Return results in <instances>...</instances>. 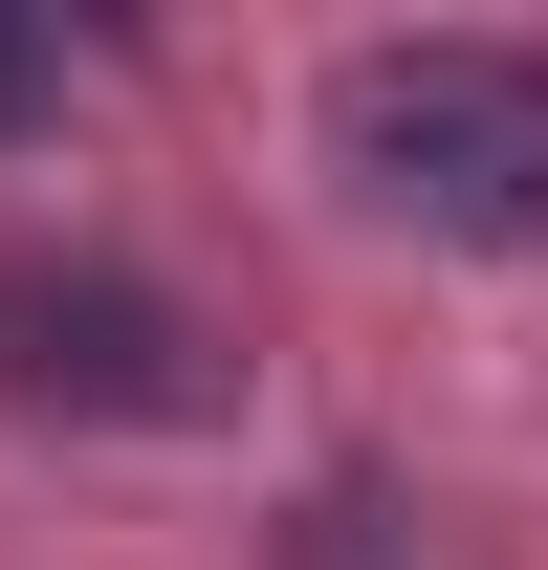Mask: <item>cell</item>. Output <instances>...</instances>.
<instances>
[{"instance_id": "obj_1", "label": "cell", "mask_w": 548, "mask_h": 570, "mask_svg": "<svg viewBox=\"0 0 548 570\" xmlns=\"http://www.w3.org/2000/svg\"><path fill=\"white\" fill-rule=\"evenodd\" d=\"M330 176L395 219V242L548 264V45H482V22L351 45V67H330Z\"/></svg>"}, {"instance_id": "obj_2", "label": "cell", "mask_w": 548, "mask_h": 570, "mask_svg": "<svg viewBox=\"0 0 548 570\" xmlns=\"http://www.w3.org/2000/svg\"><path fill=\"white\" fill-rule=\"evenodd\" d=\"M0 395H45V417H133V439H198L242 373H219V330L176 307V285L133 264H0Z\"/></svg>"}, {"instance_id": "obj_3", "label": "cell", "mask_w": 548, "mask_h": 570, "mask_svg": "<svg viewBox=\"0 0 548 570\" xmlns=\"http://www.w3.org/2000/svg\"><path fill=\"white\" fill-rule=\"evenodd\" d=\"M0 132H45V45H22V22H0Z\"/></svg>"}]
</instances>
